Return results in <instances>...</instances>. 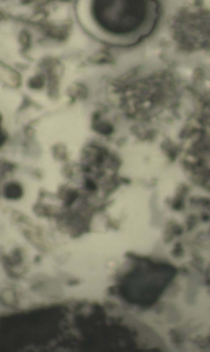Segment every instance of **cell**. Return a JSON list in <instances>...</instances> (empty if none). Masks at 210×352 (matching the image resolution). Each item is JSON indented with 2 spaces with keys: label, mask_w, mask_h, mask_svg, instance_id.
Here are the masks:
<instances>
[{
  "label": "cell",
  "mask_w": 210,
  "mask_h": 352,
  "mask_svg": "<svg viewBox=\"0 0 210 352\" xmlns=\"http://www.w3.org/2000/svg\"><path fill=\"white\" fill-rule=\"evenodd\" d=\"M149 3L144 1H96L92 2V15L105 31L115 35H129L146 21Z\"/></svg>",
  "instance_id": "1"
},
{
  "label": "cell",
  "mask_w": 210,
  "mask_h": 352,
  "mask_svg": "<svg viewBox=\"0 0 210 352\" xmlns=\"http://www.w3.org/2000/svg\"><path fill=\"white\" fill-rule=\"evenodd\" d=\"M23 194V188L20 184L11 182L6 185L3 190L5 197L9 200H16L20 198Z\"/></svg>",
  "instance_id": "2"
},
{
  "label": "cell",
  "mask_w": 210,
  "mask_h": 352,
  "mask_svg": "<svg viewBox=\"0 0 210 352\" xmlns=\"http://www.w3.org/2000/svg\"><path fill=\"white\" fill-rule=\"evenodd\" d=\"M44 84V78L43 76L40 74L31 78L28 82V85L30 88L39 89L43 87Z\"/></svg>",
  "instance_id": "3"
},
{
  "label": "cell",
  "mask_w": 210,
  "mask_h": 352,
  "mask_svg": "<svg viewBox=\"0 0 210 352\" xmlns=\"http://www.w3.org/2000/svg\"><path fill=\"white\" fill-rule=\"evenodd\" d=\"M20 42L23 47L27 48L29 47L30 45V38L28 32L27 31L22 32L20 35Z\"/></svg>",
  "instance_id": "4"
},
{
  "label": "cell",
  "mask_w": 210,
  "mask_h": 352,
  "mask_svg": "<svg viewBox=\"0 0 210 352\" xmlns=\"http://www.w3.org/2000/svg\"><path fill=\"white\" fill-rule=\"evenodd\" d=\"M73 92H71L72 96L74 97H79L83 96L84 93V89L81 86L79 85H76V86L72 89Z\"/></svg>",
  "instance_id": "5"
}]
</instances>
